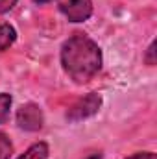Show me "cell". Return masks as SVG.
Masks as SVG:
<instances>
[{
  "label": "cell",
  "mask_w": 157,
  "mask_h": 159,
  "mask_svg": "<svg viewBox=\"0 0 157 159\" xmlns=\"http://www.w3.org/2000/svg\"><path fill=\"white\" fill-rule=\"evenodd\" d=\"M61 65L70 80L87 83L102 69V50L85 34H74L61 46Z\"/></svg>",
  "instance_id": "6da1fadb"
},
{
  "label": "cell",
  "mask_w": 157,
  "mask_h": 159,
  "mask_svg": "<svg viewBox=\"0 0 157 159\" xmlns=\"http://www.w3.org/2000/svg\"><path fill=\"white\" fill-rule=\"evenodd\" d=\"M102 107V94L98 93H89L83 98H79L76 104L70 106V109L67 111V120L69 122H79L85 120L92 115H96Z\"/></svg>",
  "instance_id": "7a4b0ae2"
},
{
  "label": "cell",
  "mask_w": 157,
  "mask_h": 159,
  "mask_svg": "<svg viewBox=\"0 0 157 159\" xmlns=\"http://www.w3.org/2000/svg\"><path fill=\"white\" fill-rule=\"evenodd\" d=\"M17 126L24 131H39L44 124V117H43V111L37 104H24L17 109Z\"/></svg>",
  "instance_id": "3957f363"
},
{
  "label": "cell",
  "mask_w": 157,
  "mask_h": 159,
  "mask_svg": "<svg viewBox=\"0 0 157 159\" xmlns=\"http://www.w3.org/2000/svg\"><path fill=\"white\" fill-rule=\"evenodd\" d=\"M59 9L70 22H85L92 15V0H65Z\"/></svg>",
  "instance_id": "277c9868"
},
{
  "label": "cell",
  "mask_w": 157,
  "mask_h": 159,
  "mask_svg": "<svg viewBox=\"0 0 157 159\" xmlns=\"http://www.w3.org/2000/svg\"><path fill=\"white\" fill-rule=\"evenodd\" d=\"M15 41H17V30L7 22L0 24V52L7 50Z\"/></svg>",
  "instance_id": "5b68a950"
},
{
  "label": "cell",
  "mask_w": 157,
  "mask_h": 159,
  "mask_svg": "<svg viewBox=\"0 0 157 159\" xmlns=\"http://www.w3.org/2000/svg\"><path fill=\"white\" fill-rule=\"evenodd\" d=\"M46 157H48V144L46 143H35L17 159H46Z\"/></svg>",
  "instance_id": "8992f818"
},
{
  "label": "cell",
  "mask_w": 157,
  "mask_h": 159,
  "mask_svg": "<svg viewBox=\"0 0 157 159\" xmlns=\"http://www.w3.org/2000/svg\"><path fill=\"white\" fill-rule=\"evenodd\" d=\"M11 104L13 98L7 93H0V124H4L9 119V111H11Z\"/></svg>",
  "instance_id": "52a82bcc"
},
{
  "label": "cell",
  "mask_w": 157,
  "mask_h": 159,
  "mask_svg": "<svg viewBox=\"0 0 157 159\" xmlns=\"http://www.w3.org/2000/svg\"><path fill=\"white\" fill-rule=\"evenodd\" d=\"M11 156H13V144L4 133H0V159H9Z\"/></svg>",
  "instance_id": "ba28073f"
},
{
  "label": "cell",
  "mask_w": 157,
  "mask_h": 159,
  "mask_svg": "<svg viewBox=\"0 0 157 159\" xmlns=\"http://www.w3.org/2000/svg\"><path fill=\"white\" fill-rule=\"evenodd\" d=\"M155 41H152L150 43V46H148V50H146V56H144V61H146V65H150V67H154L157 63V57H155Z\"/></svg>",
  "instance_id": "9c48e42d"
},
{
  "label": "cell",
  "mask_w": 157,
  "mask_h": 159,
  "mask_svg": "<svg viewBox=\"0 0 157 159\" xmlns=\"http://www.w3.org/2000/svg\"><path fill=\"white\" fill-rule=\"evenodd\" d=\"M15 4H17V0H0V15L6 13V11H9Z\"/></svg>",
  "instance_id": "30bf717a"
},
{
  "label": "cell",
  "mask_w": 157,
  "mask_h": 159,
  "mask_svg": "<svg viewBox=\"0 0 157 159\" xmlns=\"http://www.w3.org/2000/svg\"><path fill=\"white\" fill-rule=\"evenodd\" d=\"M128 159H157V156L154 152H139V154H133Z\"/></svg>",
  "instance_id": "8fae6325"
},
{
  "label": "cell",
  "mask_w": 157,
  "mask_h": 159,
  "mask_svg": "<svg viewBox=\"0 0 157 159\" xmlns=\"http://www.w3.org/2000/svg\"><path fill=\"white\" fill-rule=\"evenodd\" d=\"M85 159H102V154L98 152V154H92V156H89V157H85Z\"/></svg>",
  "instance_id": "7c38bea8"
},
{
  "label": "cell",
  "mask_w": 157,
  "mask_h": 159,
  "mask_svg": "<svg viewBox=\"0 0 157 159\" xmlns=\"http://www.w3.org/2000/svg\"><path fill=\"white\" fill-rule=\"evenodd\" d=\"M35 4H48V2H54V0H34Z\"/></svg>",
  "instance_id": "4fadbf2b"
}]
</instances>
